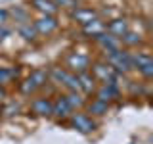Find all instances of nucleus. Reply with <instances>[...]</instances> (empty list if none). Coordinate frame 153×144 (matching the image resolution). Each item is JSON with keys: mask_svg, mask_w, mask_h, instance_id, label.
Here are the masks:
<instances>
[{"mask_svg": "<svg viewBox=\"0 0 153 144\" xmlns=\"http://www.w3.org/2000/svg\"><path fill=\"white\" fill-rule=\"evenodd\" d=\"M107 64L117 71L119 75L121 73H128L132 71V62H130V52H124L123 48L117 52H111L107 54Z\"/></svg>", "mask_w": 153, "mask_h": 144, "instance_id": "obj_1", "label": "nucleus"}, {"mask_svg": "<svg viewBox=\"0 0 153 144\" xmlns=\"http://www.w3.org/2000/svg\"><path fill=\"white\" fill-rule=\"evenodd\" d=\"M90 67H92V77H94L96 81H102V85L103 83L119 85L117 83V81H119V73L107 64V62H98V64H94V65H90Z\"/></svg>", "mask_w": 153, "mask_h": 144, "instance_id": "obj_2", "label": "nucleus"}, {"mask_svg": "<svg viewBox=\"0 0 153 144\" xmlns=\"http://www.w3.org/2000/svg\"><path fill=\"white\" fill-rule=\"evenodd\" d=\"M130 62H132V69H138V73L142 77H146V79L153 77V60L149 54H143V52L130 54Z\"/></svg>", "mask_w": 153, "mask_h": 144, "instance_id": "obj_3", "label": "nucleus"}, {"mask_svg": "<svg viewBox=\"0 0 153 144\" xmlns=\"http://www.w3.org/2000/svg\"><path fill=\"white\" fill-rule=\"evenodd\" d=\"M69 123H71V127H73L75 131H79L82 134H88V133L96 131V121L88 113H80V112L71 113L69 115Z\"/></svg>", "mask_w": 153, "mask_h": 144, "instance_id": "obj_4", "label": "nucleus"}, {"mask_svg": "<svg viewBox=\"0 0 153 144\" xmlns=\"http://www.w3.org/2000/svg\"><path fill=\"white\" fill-rule=\"evenodd\" d=\"M67 67L73 75H80V73H86L90 71V58L86 54H80V52H73L69 58H67Z\"/></svg>", "mask_w": 153, "mask_h": 144, "instance_id": "obj_5", "label": "nucleus"}, {"mask_svg": "<svg viewBox=\"0 0 153 144\" xmlns=\"http://www.w3.org/2000/svg\"><path fill=\"white\" fill-rule=\"evenodd\" d=\"M33 27H35L36 35L48 37V35H52V33L57 29V19L54 16H40L35 23H33Z\"/></svg>", "mask_w": 153, "mask_h": 144, "instance_id": "obj_6", "label": "nucleus"}, {"mask_svg": "<svg viewBox=\"0 0 153 144\" xmlns=\"http://www.w3.org/2000/svg\"><path fill=\"white\" fill-rule=\"evenodd\" d=\"M121 90H119V85H113V83H103L100 88H96V98L102 100V102H111V100H117Z\"/></svg>", "mask_w": 153, "mask_h": 144, "instance_id": "obj_7", "label": "nucleus"}, {"mask_svg": "<svg viewBox=\"0 0 153 144\" xmlns=\"http://www.w3.org/2000/svg\"><path fill=\"white\" fill-rule=\"evenodd\" d=\"M130 31V27H128V21L124 17H119V19H111V21L105 25V33H109V35L117 37L119 40H121V37H124V33Z\"/></svg>", "mask_w": 153, "mask_h": 144, "instance_id": "obj_8", "label": "nucleus"}, {"mask_svg": "<svg viewBox=\"0 0 153 144\" xmlns=\"http://www.w3.org/2000/svg\"><path fill=\"white\" fill-rule=\"evenodd\" d=\"M98 40V44L100 48L105 52V54H111V52H117V50H121V40H119L117 37H113V35H109V33H103L102 37H98L96 38Z\"/></svg>", "mask_w": 153, "mask_h": 144, "instance_id": "obj_9", "label": "nucleus"}, {"mask_svg": "<svg viewBox=\"0 0 153 144\" xmlns=\"http://www.w3.org/2000/svg\"><path fill=\"white\" fill-rule=\"evenodd\" d=\"M71 113H73V110L69 108V104H67L63 96H59L56 102H52V115L56 119H69Z\"/></svg>", "mask_w": 153, "mask_h": 144, "instance_id": "obj_10", "label": "nucleus"}, {"mask_svg": "<svg viewBox=\"0 0 153 144\" xmlns=\"http://www.w3.org/2000/svg\"><path fill=\"white\" fill-rule=\"evenodd\" d=\"M71 17H73L76 23H80V25H86V23H90L92 19L98 17V12H96L94 8H75L73 14H71Z\"/></svg>", "mask_w": 153, "mask_h": 144, "instance_id": "obj_11", "label": "nucleus"}, {"mask_svg": "<svg viewBox=\"0 0 153 144\" xmlns=\"http://www.w3.org/2000/svg\"><path fill=\"white\" fill-rule=\"evenodd\" d=\"M82 31H84V35H86V37H90V38H98V37H102L103 33H105V23H103L100 17H96V19H92L90 23L82 25Z\"/></svg>", "mask_w": 153, "mask_h": 144, "instance_id": "obj_12", "label": "nucleus"}, {"mask_svg": "<svg viewBox=\"0 0 153 144\" xmlns=\"http://www.w3.org/2000/svg\"><path fill=\"white\" fill-rule=\"evenodd\" d=\"M31 110H33V113H36V115L48 117V115H52V100H48V98H35L31 102Z\"/></svg>", "mask_w": 153, "mask_h": 144, "instance_id": "obj_13", "label": "nucleus"}, {"mask_svg": "<svg viewBox=\"0 0 153 144\" xmlns=\"http://www.w3.org/2000/svg\"><path fill=\"white\" fill-rule=\"evenodd\" d=\"M76 79H79V90H82V92H86V94L96 92V79L92 77L90 71L76 75Z\"/></svg>", "mask_w": 153, "mask_h": 144, "instance_id": "obj_14", "label": "nucleus"}, {"mask_svg": "<svg viewBox=\"0 0 153 144\" xmlns=\"http://www.w3.org/2000/svg\"><path fill=\"white\" fill-rule=\"evenodd\" d=\"M31 2L42 16H56L57 12V6L54 4V0H31Z\"/></svg>", "mask_w": 153, "mask_h": 144, "instance_id": "obj_15", "label": "nucleus"}, {"mask_svg": "<svg viewBox=\"0 0 153 144\" xmlns=\"http://www.w3.org/2000/svg\"><path fill=\"white\" fill-rule=\"evenodd\" d=\"M63 98L67 100V104H69L71 110H79V108L84 106V98H82V94H80L79 90H69L67 96H63Z\"/></svg>", "mask_w": 153, "mask_h": 144, "instance_id": "obj_16", "label": "nucleus"}, {"mask_svg": "<svg viewBox=\"0 0 153 144\" xmlns=\"http://www.w3.org/2000/svg\"><path fill=\"white\" fill-rule=\"evenodd\" d=\"M107 110H109V104L107 102H102V100H98V98H94L92 102L88 104V112L92 113V115H98V117L105 115V113H107Z\"/></svg>", "mask_w": 153, "mask_h": 144, "instance_id": "obj_17", "label": "nucleus"}, {"mask_svg": "<svg viewBox=\"0 0 153 144\" xmlns=\"http://www.w3.org/2000/svg\"><path fill=\"white\" fill-rule=\"evenodd\" d=\"M67 75H69V71L63 69V67H52V69L48 71V79L54 81L56 85H63L65 79H67Z\"/></svg>", "mask_w": 153, "mask_h": 144, "instance_id": "obj_18", "label": "nucleus"}, {"mask_svg": "<svg viewBox=\"0 0 153 144\" xmlns=\"http://www.w3.org/2000/svg\"><path fill=\"white\" fill-rule=\"evenodd\" d=\"M29 79L35 83L36 88H40V86H44L46 81H48V71H46V69H35V71H31Z\"/></svg>", "mask_w": 153, "mask_h": 144, "instance_id": "obj_19", "label": "nucleus"}, {"mask_svg": "<svg viewBox=\"0 0 153 144\" xmlns=\"http://www.w3.org/2000/svg\"><path fill=\"white\" fill-rule=\"evenodd\" d=\"M142 35L140 33H134V31H128L124 33V37H121V44H126V46H138L142 44Z\"/></svg>", "mask_w": 153, "mask_h": 144, "instance_id": "obj_20", "label": "nucleus"}, {"mask_svg": "<svg viewBox=\"0 0 153 144\" xmlns=\"http://www.w3.org/2000/svg\"><path fill=\"white\" fill-rule=\"evenodd\" d=\"M17 77V69H12V67H0V85H8L12 83Z\"/></svg>", "mask_w": 153, "mask_h": 144, "instance_id": "obj_21", "label": "nucleus"}, {"mask_svg": "<svg viewBox=\"0 0 153 144\" xmlns=\"http://www.w3.org/2000/svg\"><path fill=\"white\" fill-rule=\"evenodd\" d=\"M19 35L25 38V40H33V38L36 37V31L31 23H21V25H19Z\"/></svg>", "mask_w": 153, "mask_h": 144, "instance_id": "obj_22", "label": "nucleus"}, {"mask_svg": "<svg viewBox=\"0 0 153 144\" xmlns=\"http://www.w3.org/2000/svg\"><path fill=\"white\" fill-rule=\"evenodd\" d=\"M35 90H36L35 83H33V81H31V79L27 77V79H25V81L21 83V92H23V94H33Z\"/></svg>", "mask_w": 153, "mask_h": 144, "instance_id": "obj_23", "label": "nucleus"}, {"mask_svg": "<svg viewBox=\"0 0 153 144\" xmlns=\"http://www.w3.org/2000/svg\"><path fill=\"white\" fill-rule=\"evenodd\" d=\"M56 6H63V8H76L79 4H76V0H54Z\"/></svg>", "mask_w": 153, "mask_h": 144, "instance_id": "obj_24", "label": "nucleus"}, {"mask_svg": "<svg viewBox=\"0 0 153 144\" xmlns=\"http://www.w3.org/2000/svg\"><path fill=\"white\" fill-rule=\"evenodd\" d=\"M8 17H10V12H8V10H0V27L6 25Z\"/></svg>", "mask_w": 153, "mask_h": 144, "instance_id": "obj_25", "label": "nucleus"}, {"mask_svg": "<svg viewBox=\"0 0 153 144\" xmlns=\"http://www.w3.org/2000/svg\"><path fill=\"white\" fill-rule=\"evenodd\" d=\"M4 98H6V90H4V86L0 85V100H4Z\"/></svg>", "mask_w": 153, "mask_h": 144, "instance_id": "obj_26", "label": "nucleus"}]
</instances>
